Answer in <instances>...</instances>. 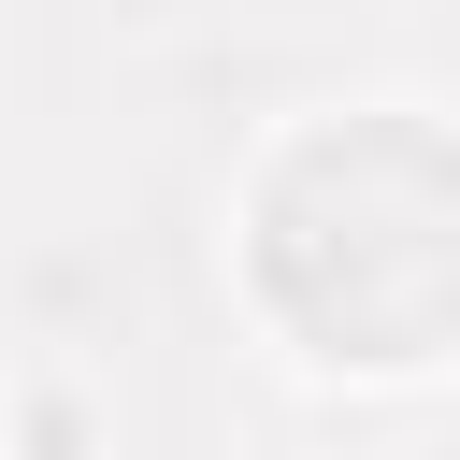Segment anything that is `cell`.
Instances as JSON below:
<instances>
[{
    "mask_svg": "<svg viewBox=\"0 0 460 460\" xmlns=\"http://www.w3.org/2000/svg\"><path fill=\"white\" fill-rule=\"evenodd\" d=\"M14 446H29V460H86V402H72V388H29V402H14Z\"/></svg>",
    "mask_w": 460,
    "mask_h": 460,
    "instance_id": "obj_1",
    "label": "cell"
}]
</instances>
